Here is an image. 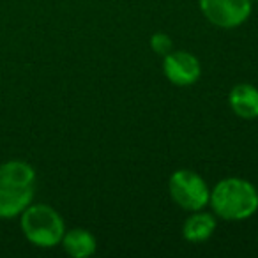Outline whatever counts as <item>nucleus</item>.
I'll list each match as a JSON object with an SVG mask.
<instances>
[{
	"instance_id": "423d86ee",
	"label": "nucleus",
	"mask_w": 258,
	"mask_h": 258,
	"mask_svg": "<svg viewBox=\"0 0 258 258\" xmlns=\"http://www.w3.org/2000/svg\"><path fill=\"white\" fill-rule=\"evenodd\" d=\"M163 69L166 78L180 87L193 85L202 73L200 62L189 51H170L168 55H165Z\"/></svg>"
},
{
	"instance_id": "0eeeda50",
	"label": "nucleus",
	"mask_w": 258,
	"mask_h": 258,
	"mask_svg": "<svg viewBox=\"0 0 258 258\" xmlns=\"http://www.w3.org/2000/svg\"><path fill=\"white\" fill-rule=\"evenodd\" d=\"M230 106L239 117L256 118L258 117V89L249 83H240L230 92Z\"/></svg>"
},
{
	"instance_id": "20e7f679",
	"label": "nucleus",
	"mask_w": 258,
	"mask_h": 258,
	"mask_svg": "<svg viewBox=\"0 0 258 258\" xmlns=\"http://www.w3.org/2000/svg\"><path fill=\"white\" fill-rule=\"evenodd\" d=\"M168 187L173 202L186 211H202L211 200L207 182L191 170H179L173 173Z\"/></svg>"
},
{
	"instance_id": "39448f33",
	"label": "nucleus",
	"mask_w": 258,
	"mask_h": 258,
	"mask_svg": "<svg viewBox=\"0 0 258 258\" xmlns=\"http://www.w3.org/2000/svg\"><path fill=\"white\" fill-rule=\"evenodd\" d=\"M200 9L211 23L233 29L249 18L251 0H200Z\"/></svg>"
},
{
	"instance_id": "7ed1b4c3",
	"label": "nucleus",
	"mask_w": 258,
	"mask_h": 258,
	"mask_svg": "<svg viewBox=\"0 0 258 258\" xmlns=\"http://www.w3.org/2000/svg\"><path fill=\"white\" fill-rule=\"evenodd\" d=\"M23 235L37 247H53L62 242L66 225L62 216L55 209L44 204H30L20 214Z\"/></svg>"
},
{
	"instance_id": "1a4fd4ad",
	"label": "nucleus",
	"mask_w": 258,
	"mask_h": 258,
	"mask_svg": "<svg viewBox=\"0 0 258 258\" xmlns=\"http://www.w3.org/2000/svg\"><path fill=\"white\" fill-rule=\"evenodd\" d=\"M216 230V219L212 214L207 212L195 211L193 216L186 219L182 228V235L189 242H202V240H207L209 237L214 233Z\"/></svg>"
},
{
	"instance_id": "f257e3e1",
	"label": "nucleus",
	"mask_w": 258,
	"mask_h": 258,
	"mask_svg": "<svg viewBox=\"0 0 258 258\" xmlns=\"http://www.w3.org/2000/svg\"><path fill=\"white\" fill-rule=\"evenodd\" d=\"M36 195V170L25 161L11 159L0 165V219L20 216Z\"/></svg>"
},
{
	"instance_id": "9d476101",
	"label": "nucleus",
	"mask_w": 258,
	"mask_h": 258,
	"mask_svg": "<svg viewBox=\"0 0 258 258\" xmlns=\"http://www.w3.org/2000/svg\"><path fill=\"white\" fill-rule=\"evenodd\" d=\"M151 46L158 55H168L172 51V39L165 32H158L151 37Z\"/></svg>"
},
{
	"instance_id": "6e6552de",
	"label": "nucleus",
	"mask_w": 258,
	"mask_h": 258,
	"mask_svg": "<svg viewBox=\"0 0 258 258\" xmlns=\"http://www.w3.org/2000/svg\"><path fill=\"white\" fill-rule=\"evenodd\" d=\"M62 246L68 251V254L75 258H85L90 256V254L96 253V237L90 232L83 228H75L69 230V232L64 233L62 237Z\"/></svg>"
},
{
	"instance_id": "f03ea898",
	"label": "nucleus",
	"mask_w": 258,
	"mask_h": 258,
	"mask_svg": "<svg viewBox=\"0 0 258 258\" xmlns=\"http://www.w3.org/2000/svg\"><path fill=\"white\" fill-rule=\"evenodd\" d=\"M209 204L219 218L240 221L251 218L258 211V191L247 180L230 177L216 184Z\"/></svg>"
}]
</instances>
